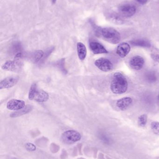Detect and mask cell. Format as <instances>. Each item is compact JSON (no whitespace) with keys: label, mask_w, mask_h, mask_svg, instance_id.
<instances>
[{"label":"cell","mask_w":159,"mask_h":159,"mask_svg":"<svg viewBox=\"0 0 159 159\" xmlns=\"http://www.w3.org/2000/svg\"><path fill=\"white\" fill-rule=\"evenodd\" d=\"M110 88L114 93L121 94L124 93L128 89V83L127 79L120 73H115L114 75Z\"/></svg>","instance_id":"6da1fadb"},{"label":"cell","mask_w":159,"mask_h":159,"mask_svg":"<svg viewBox=\"0 0 159 159\" xmlns=\"http://www.w3.org/2000/svg\"><path fill=\"white\" fill-rule=\"evenodd\" d=\"M96 32L104 40L114 44L119 43L121 39L120 34L114 28H99Z\"/></svg>","instance_id":"7a4b0ae2"},{"label":"cell","mask_w":159,"mask_h":159,"mask_svg":"<svg viewBox=\"0 0 159 159\" xmlns=\"http://www.w3.org/2000/svg\"><path fill=\"white\" fill-rule=\"evenodd\" d=\"M63 142L67 144H72L81 139V134L75 130H68L63 134L61 136Z\"/></svg>","instance_id":"3957f363"},{"label":"cell","mask_w":159,"mask_h":159,"mask_svg":"<svg viewBox=\"0 0 159 159\" xmlns=\"http://www.w3.org/2000/svg\"><path fill=\"white\" fill-rule=\"evenodd\" d=\"M22 63L19 60L7 61L2 66V69L5 70L14 72H19L22 69Z\"/></svg>","instance_id":"277c9868"},{"label":"cell","mask_w":159,"mask_h":159,"mask_svg":"<svg viewBox=\"0 0 159 159\" xmlns=\"http://www.w3.org/2000/svg\"><path fill=\"white\" fill-rule=\"evenodd\" d=\"M95 65L99 70L103 72L111 71L114 66L111 61L105 58H101L95 61Z\"/></svg>","instance_id":"5b68a950"},{"label":"cell","mask_w":159,"mask_h":159,"mask_svg":"<svg viewBox=\"0 0 159 159\" xmlns=\"http://www.w3.org/2000/svg\"><path fill=\"white\" fill-rule=\"evenodd\" d=\"M119 14L126 17L132 16L136 13V9L135 6L131 4L122 5L119 8Z\"/></svg>","instance_id":"8992f818"},{"label":"cell","mask_w":159,"mask_h":159,"mask_svg":"<svg viewBox=\"0 0 159 159\" xmlns=\"http://www.w3.org/2000/svg\"><path fill=\"white\" fill-rule=\"evenodd\" d=\"M25 105V102L22 100L12 99L8 101L7 104V107L9 110L18 111L24 108Z\"/></svg>","instance_id":"52a82bcc"},{"label":"cell","mask_w":159,"mask_h":159,"mask_svg":"<svg viewBox=\"0 0 159 159\" xmlns=\"http://www.w3.org/2000/svg\"><path fill=\"white\" fill-rule=\"evenodd\" d=\"M144 60L141 56H137L132 58L129 61L131 68L135 70H141L144 64Z\"/></svg>","instance_id":"ba28073f"},{"label":"cell","mask_w":159,"mask_h":159,"mask_svg":"<svg viewBox=\"0 0 159 159\" xmlns=\"http://www.w3.org/2000/svg\"><path fill=\"white\" fill-rule=\"evenodd\" d=\"M89 47L91 52L95 55L108 53V51L105 49V48L98 42H90Z\"/></svg>","instance_id":"9c48e42d"},{"label":"cell","mask_w":159,"mask_h":159,"mask_svg":"<svg viewBox=\"0 0 159 159\" xmlns=\"http://www.w3.org/2000/svg\"><path fill=\"white\" fill-rule=\"evenodd\" d=\"M18 80L13 77H8L2 80L0 82V89H9L16 85Z\"/></svg>","instance_id":"30bf717a"},{"label":"cell","mask_w":159,"mask_h":159,"mask_svg":"<svg viewBox=\"0 0 159 159\" xmlns=\"http://www.w3.org/2000/svg\"><path fill=\"white\" fill-rule=\"evenodd\" d=\"M131 47L129 43H122L118 46L116 53L121 58L126 57L129 53Z\"/></svg>","instance_id":"8fae6325"},{"label":"cell","mask_w":159,"mask_h":159,"mask_svg":"<svg viewBox=\"0 0 159 159\" xmlns=\"http://www.w3.org/2000/svg\"><path fill=\"white\" fill-rule=\"evenodd\" d=\"M132 102V99L130 97H124L117 102L116 106L120 110H125L129 108Z\"/></svg>","instance_id":"7c38bea8"},{"label":"cell","mask_w":159,"mask_h":159,"mask_svg":"<svg viewBox=\"0 0 159 159\" xmlns=\"http://www.w3.org/2000/svg\"><path fill=\"white\" fill-rule=\"evenodd\" d=\"M49 95L46 92L37 89L34 97V100L39 102H44L48 101Z\"/></svg>","instance_id":"4fadbf2b"},{"label":"cell","mask_w":159,"mask_h":159,"mask_svg":"<svg viewBox=\"0 0 159 159\" xmlns=\"http://www.w3.org/2000/svg\"><path fill=\"white\" fill-rule=\"evenodd\" d=\"M77 51L79 59L83 61L86 59L87 55V48L85 45L81 43H77Z\"/></svg>","instance_id":"5bb4252c"},{"label":"cell","mask_w":159,"mask_h":159,"mask_svg":"<svg viewBox=\"0 0 159 159\" xmlns=\"http://www.w3.org/2000/svg\"><path fill=\"white\" fill-rule=\"evenodd\" d=\"M131 43L134 46L141 47L143 48H149L151 46V44L147 40L144 39H138L131 41Z\"/></svg>","instance_id":"9a60e30c"},{"label":"cell","mask_w":159,"mask_h":159,"mask_svg":"<svg viewBox=\"0 0 159 159\" xmlns=\"http://www.w3.org/2000/svg\"><path fill=\"white\" fill-rule=\"evenodd\" d=\"M109 19L113 23L118 25H121L124 23V20L122 19L119 15L116 13H112L109 16Z\"/></svg>","instance_id":"2e32d148"},{"label":"cell","mask_w":159,"mask_h":159,"mask_svg":"<svg viewBox=\"0 0 159 159\" xmlns=\"http://www.w3.org/2000/svg\"><path fill=\"white\" fill-rule=\"evenodd\" d=\"M44 52L42 50L35 51L31 55L30 59L33 62H37L39 61L44 56Z\"/></svg>","instance_id":"e0dca14e"},{"label":"cell","mask_w":159,"mask_h":159,"mask_svg":"<svg viewBox=\"0 0 159 159\" xmlns=\"http://www.w3.org/2000/svg\"><path fill=\"white\" fill-rule=\"evenodd\" d=\"M146 79L149 83H154L157 80L156 74L154 72H149L146 75Z\"/></svg>","instance_id":"ac0fdd59"},{"label":"cell","mask_w":159,"mask_h":159,"mask_svg":"<svg viewBox=\"0 0 159 159\" xmlns=\"http://www.w3.org/2000/svg\"><path fill=\"white\" fill-rule=\"evenodd\" d=\"M37 86L35 83H33L31 86L29 93V99L30 100H33L35 94L37 90Z\"/></svg>","instance_id":"d6986e66"},{"label":"cell","mask_w":159,"mask_h":159,"mask_svg":"<svg viewBox=\"0 0 159 159\" xmlns=\"http://www.w3.org/2000/svg\"><path fill=\"white\" fill-rule=\"evenodd\" d=\"M147 117L146 115H143L140 116L138 118V123L139 126L144 127L146 125L147 122Z\"/></svg>","instance_id":"ffe728a7"},{"label":"cell","mask_w":159,"mask_h":159,"mask_svg":"<svg viewBox=\"0 0 159 159\" xmlns=\"http://www.w3.org/2000/svg\"><path fill=\"white\" fill-rule=\"evenodd\" d=\"M151 129H152V131L153 132L156 134H159V122H152L151 123Z\"/></svg>","instance_id":"44dd1931"},{"label":"cell","mask_w":159,"mask_h":159,"mask_svg":"<svg viewBox=\"0 0 159 159\" xmlns=\"http://www.w3.org/2000/svg\"><path fill=\"white\" fill-rule=\"evenodd\" d=\"M26 149L29 151H34L36 149V147L33 144L28 143L26 144Z\"/></svg>","instance_id":"7402d4cb"},{"label":"cell","mask_w":159,"mask_h":159,"mask_svg":"<svg viewBox=\"0 0 159 159\" xmlns=\"http://www.w3.org/2000/svg\"><path fill=\"white\" fill-rule=\"evenodd\" d=\"M151 57L155 61L159 62V53L158 52H155L151 54Z\"/></svg>","instance_id":"603a6c76"},{"label":"cell","mask_w":159,"mask_h":159,"mask_svg":"<svg viewBox=\"0 0 159 159\" xmlns=\"http://www.w3.org/2000/svg\"><path fill=\"white\" fill-rule=\"evenodd\" d=\"M135 1L141 4H145L147 2L148 0H135Z\"/></svg>","instance_id":"cb8c5ba5"},{"label":"cell","mask_w":159,"mask_h":159,"mask_svg":"<svg viewBox=\"0 0 159 159\" xmlns=\"http://www.w3.org/2000/svg\"><path fill=\"white\" fill-rule=\"evenodd\" d=\"M56 1H57V0H52V2H53V3H55L56 2Z\"/></svg>","instance_id":"d4e9b609"},{"label":"cell","mask_w":159,"mask_h":159,"mask_svg":"<svg viewBox=\"0 0 159 159\" xmlns=\"http://www.w3.org/2000/svg\"><path fill=\"white\" fill-rule=\"evenodd\" d=\"M158 101L159 102V94L158 96Z\"/></svg>","instance_id":"484cf974"}]
</instances>
